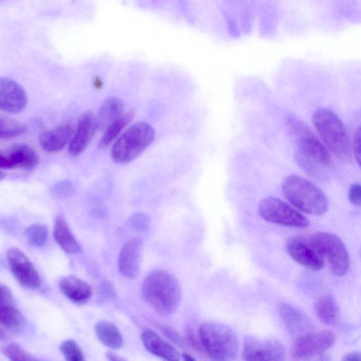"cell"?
Masks as SVG:
<instances>
[{"label":"cell","mask_w":361,"mask_h":361,"mask_svg":"<svg viewBox=\"0 0 361 361\" xmlns=\"http://www.w3.org/2000/svg\"><path fill=\"white\" fill-rule=\"evenodd\" d=\"M314 312L319 321L326 325L335 324L338 319V307L330 295L319 297L314 303Z\"/></svg>","instance_id":"cb8c5ba5"},{"label":"cell","mask_w":361,"mask_h":361,"mask_svg":"<svg viewBox=\"0 0 361 361\" xmlns=\"http://www.w3.org/2000/svg\"><path fill=\"white\" fill-rule=\"evenodd\" d=\"M74 131L73 123L65 121L51 130L43 132L39 136V142L44 150L56 153L71 142Z\"/></svg>","instance_id":"ac0fdd59"},{"label":"cell","mask_w":361,"mask_h":361,"mask_svg":"<svg viewBox=\"0 0 361 361\" xmlns=\"http://www.w3.org/2000/svg\"><path fill=\"white\" fill-rule=\"evenodd\" d=\"M53 235L55 241L64 252L69 254L80 252V247L62 216H58L55 219Z\"/></svg>","instance_id":"7402d4cb"},{"label":"cell","mask_w":361,"mask_h":361,"mask_svg":"<svg viewBox=\"0 0 361 361\" xmlns=\"http://www.w3.org/2000/svg\"><path fill=\"white\" fill-rule=\"evenodd\" d=\"M310 242L327 261L331 271L336 276L345 275L349 268L350 259L341 240L335 234L317 232L308 238Z\"/></svg>","instance_id":"52a82bcc"},{"label":"cell","mask_w":361,"mask_h":361,"mask_svg":"<svg viewBox=\"0 0 361 361\" xmlns=\"http://www.w3.org/2000/svg\"><path fill=\"white\" fill-rule=\"evenodd\" d=\"M0 137L1 139H10L24 134L27 131V127L20 121L1 115L0 117Z\"/></svg>","instance_id":"83f0119b"},{"label":"cell","mask_w":361,"mask_h":361,"mask_svg":"<svg viewBox=\"0 0 361 361\" xmlns=\"http://www.w3.org/2000/svg\"><path fill=\"white\" fill-rule=\"evenodd\" d=\"M25 90L16 81L7 78L0 79V108L9 114H18L27 105Z\"/></svg>","instance_id":"5bb4252c"},{"label":"cell","mask_w":361,"mask_h":361,"mask_svg":"<svg viewBox=\"0 0 361 361\" xmlns=\"http://www.w3.org/2000/svg\"><path fill=\"white\" fill-rule=\"evenodd\" d=\"M24 235L27 242L35 247L43 245L48 238V228L44 225L33 224L27 227Z\"/></svg>","instance_id":"f1b7e54d"},{"label":"cell","mask_w":361,"mask_h":361,"mask_svg":"<svg viewBox=\"0 0 361 361\" xmlns=\"http://www.w3.org/2000/svg\"><path fill=\"white\" fill-rule=\"evenodd\" d=\"M259 216L267 221L295 228H305L309 220L298 210L276 197L263 198L258 205Z\"/></svg>","instance_id":"ba28073f"},{"label":"cell","mask_w":361,"mask_h":361,"mask_svg":"<svg viewBox=\"0 0 361 361\" xmlns=\"http://www.w3.org/2000/svg\"><path fill=\"white\" fill-rule=\"evenodd\" d=\"M133 118V113L128 111L122 114L118 119L111 123L106 129L99 143L101 148L108 146L130 122Z\"/></svg>","instance_id":"4316f807"},{"label":"cell","mask_w":361,"mask_h":361,"mask_svg":"<svg viewBox=\"0 0 361 361\" xmlns=\"http://www.w3.org/2000/svg\"><path fill=\"white\" fill-rule=\"evenodd\" d=\"M106 358L109 360H116V361L125 360L123 357H121L118 356V355H116L114 353H111V352L106 353Z\"/></svg>","instance_id":"f35d334b"},{"label":"cell","mask_w":361,"mask_h":361,"mask_svg":"<svg viewBox=\"0 0 361 361\" xmlns=\"http://www.w3.org/2000/svg\"><path fill=\"white\" fill-rule=\"evenodd\" d=\"M161 331L171 342L180 347H184L185 345V342L183 337L173 328L169 326H163L161 328Z\"/></svg>","instance_id":"1f68e13d"},{"label":"cell","mask_w":361,"mask_h":361,"mask_svg":"<svg viewBox=\"0 0 361 361\" xmlns=\"http://www.w3.org/2000/svg\"><path fill=\"white\" fill-rule=\"evenodd\" d=\"M141 250V241L137 238L130 239L123 244L118 258V268L122 276L128 279L138 276Z\"/></svg>","instance_id":"2e32d148"},{"label":"cell","mask_w":361,"mask_h":361,"mask_svg":"<svg viewBox=\"0 0 361 361\" xmlns=\"http://www.w3.org/2000/svg\"><path fill=\"white\" fill-rule=\"evenodd\" d=\"M348 197L352 204L361 207V184H352L349 188Z\"/></svg>","instance_id":"836d02e7"},{"label":"cell","mask_w":361,"mask_h":361,"mask_svg":"<svg viewBox=\"0 0 361 361\" xmlns=\"http://www.w3.org/2000/svg\"><path fill=\"white\" fill-rule=\"evenodd\" d=\"M141 341L147 351L159 357L170 361L180 360L178 350L151 329L142 333Z\"/></svg>","instance_id":"d6986e66"},{"label":"cell","mask_w":361,"mask_h":361,"mask_svg":"<svg viewBox=\"0 0 361 361\" xmlns=\"http://www.w3.org/2000/svg\"><path fill=\"white\" fill-rule=\"evenodd\" d=\"M336 335L331 331L307 333L295 339L293 348V356L299 360H307L323 354L335 343Z\"/></svg>","instance_id":"30bf717a"},{"label":"cell","mask_w":361,"mask_h":361,"mask_svg":"<svg viewBox=\"0 0 361 361\" xmlns=\"http://www.w3.org/2000/svg\"><path fill=\"white\" fill-rule=\"evenodd\" d=\"M288 255L298 264L313 270H319L324 265V260L311 244L308 238L293 236L286 243Z\"/></svg>","instance_id":"4fadbf2b"},{"label":"cell","mask_w":361,"mask_h":361,"mask_svg":"<svg viewBox=\"0 0 361 361\" xmlns=\"http://www.w3.org/2000/svg\"><path fill=\"white\" fill-rule=\"evenodd\" d=\"M286 123L296 143V149L322 166L330 164L331 156L327 148L307 123L292 115L286 117Z\"/></svg>","instance_id":"8992f818"},{"label":"cell","mask_w":361,"mask_h":361,"mask_svg":"<svg viewBox=\"0 0 361 361\" xmlns=\"http://www.w3.org/2000/svg\"><path fill=\"white\" fill-rule=\"evenodd\" d=\"M295 157L298 164L310 177L319 181L327 179V174L322 167V165L298 149H295Z\"/></svg>","instance_id":"484cf974"},{"label":"cell","mask_w":361,"mask_h":361,"mask_svg":"<svg viewBox=\"0 0 361 361\" xmlns=\"http://www.w3.org/2000/svg\"><path fill=\"white\" fill-rule=\"evenodd\" d=\"M198 334L204 350L212 360L231 361L237 358L238 339L228 326L221 323L205 322L200 325Z\"/></svg>","instance_id":"3957f363"},{"label":"cell","mask_w":361,"mask_h":361,"mask_svg":"<svg viewBox=\"0 0 361 361\" xmlns=\"http://www.w3.org/2000/svg\"><path fill=\"white\" fill-rule=\"evenodd\" d=\"M73 185L69 181H61L55 184L53 188V192L57 195H68L71 192Z\"/></svg>","instance_id":"8d00e7d4"},{"label":"cell","mask_w":361,"mask_h":361,"mask_svg":"<svg viewBox=\"0 0 361 361\" xmlns=\"http://www.w3.org/2000/svg\"><path fill=\"white\" fill-rule=\"evenodd\" d=\"M132 226L135 228L140 230H145L147 228L149 224V219L148 216L143 213L134 214L130 219Z\"/></svg>","instance_id":"d6a6232c"},{"label":"cell","mask_w":361,"mask_h":361,"mask_svg":"<svg viewBox=\"0 0 361 361\" xmlns=\"http://www.w3.org/2000/svg\"><path fill=\"white\" fill-rule=\"evenodd\" d=\"M155 131L148 123L137 122L117 139L111 150L113 160L120 164L136 159L154 141Z\"/></svg>","instance_id":"5b68a950"},{"label":"cell","mask_w":361,"mask_h":361,"mask_svg":"<svg viewBox=\"0 0 361 361\" xmlns=\"http://www.w3.org/2000/svg\"><path fill=\"white\" fill-rule=\"evenodd\" d=\"M123 103L118 97H109L103 102L96 116L98 130H105L111 123L118 119L123 111Z\"/></svg>","instance_id":"603a6c76"},{"label":"cell","mask_w":361,"mask_h":361,"mask_svg":"<svg viewBox=\"0 0 361 361\" xmlns=\"http://www.w3.org/2000/svg\"><path fill=\"white\" fill-rule=\"evenodd\" d=\"M94 330L97 337L105 346L117 349L122 345V335L118 328L112 323L100 321L95 324Z\"/></svg>","instance_id":"d4e9b609"},{"label":"cell","mask_w":361,"mask_h":361,"mask_svg":"<svg viewBox=\"0 0 361 361\" xmlns=\"http://www.w3.org/2000/svg\"><path fill=\"white\" fill-rule=\"evenodd\" d=\"M59 286L62 293L76 304H85L91 298L92 292L90 286L75 276L64 277Z\"/></svg>","instance_id":"ffe728a7"},{"label":"cell","mask_w":361,"mask_h":361,"mask_svg":"<svg viewBox=\"0 0 361 361\" xmlns=\"http://www.w3.org/2000/svg\"><path fill=\"white\" fill-rule=\"evenodd\" d=\"M60 350L66 360L70 361H83V354L76 342L71 339L64 341L60 345Z\"/></svg>","instance_id":"f546056e"},{"label":"cell","mask_w":361,"mask_h":361,"mask_svg":"<svg viewBox=\"0 0 361 361\" xmlns=\"http://www.w3.org/2000/svg\"><path fill=\"white\" fill-rule=\"evenodd\" d=\"M98 130L97 118L92 112L86 111L79 118L76 130L69 145L72 156L81 154L88 146Z\"/></svg>","instance_id":"9a60e30c"},{"label":"cell","mask_w":361,"mask_h":361,"mask_svg":"<svg viewBox=\"0 0 361 361\" xmlns=\"http://www.w3.org/2000/svg\"><path fill=\"white\" fill-rule=\"evenodd\" d=\"M313 124L324 143L343 160L351 157V145L347 130L340 118L331 109H320L312 116Z\"/></svg>","instance_id":"277c9868"},{"label":"cell","mask_w":361,"mask_h":361,"mask_svg":"<svg viewBox=\"0 0 361 361\" xmlns=\"http://www.w3.org/2000/svg\"><path fill=\"white\" fill-rule=\"evenodd\" d=\"M285 349L275 338H262L247 336L244 338L242 357L247 361H281L284 359Z\"/></svg>","instance_id":"9c48e42d"},{"label":"cell","mask_w":361,"mask_h":361,"mask_svg":"<svg viewBox=\"0 0 361 361\" xmlns=\"http://www.w3.org/2000/svg\"><path fill=\"white\" fill-rule=\"evenodd\" d=\"M353 147L355 157L361 168V126L357 129L354 134Z\"/></svg>","instance_id":"d590c367"},{"label":"cell","mask_w":361,"mask_h":361,"mask_svg":"<svg viewBox=\"0 0 361 361\" xmlns=\"http://www.w3.org/2000/svg\"><path fill=\"white\" fill-rule=\"evenodd\" d=\"M282 193L299 210L320 216L328 209L324 193L314 183L298 175H290L282 183Z\"/></svg>","instance_id":"7a4b0ae2"},{"label":"cell","mask_w":361,"mask_h":361,"mask_svg":"<svg viewBox=\"0 0 361 361\" xmlns=\"http://www.w3.org/2000/svg\"><path fill=\"white\" fill-rule=\"evenodd\" d=\"M345 361H361V353L358 352H352L346 354L343 358Z\"/></svg>","instance_id":"74e56055"},{"label":"cell","mask_w":361,"mask_h":361,"mask_svg":"<svg viewBox=\"0 0 361 361\" xmlns=\"http://www.w3.org/2000/svg\"><path fill=\"white\" fill-rule=\"evenodd\" d=\"M39 157L35 150L25 143L14 144L0 152V167L2 169L35 168Z\"/></svg>","instance_id":"7c38bea8"},{"label":"cell","mask_w":361,"mask_h":361,"mask_svg":"<svg viewBox=\"0 0 361 361\" xmlns=\"http://www.w3.org/2000/svg\"><path fill=\"white\" fill-rule=\"evenodd\" d=\"M185 341L191 348L196 350H204L199 334L198 336L192 329H187L185 331Z\"/></svg>","instance_id":"e575fe53"},{"label":"cell","mask_w":361,"mask_h":361,"mask_svg":"<svg viewBox=\"0 0 361 361\" xmlns=\"http://www.w3.org/2000/svg\"><path fill=\"white\" fill-rule=\"evenodd\" d=\"M4 352L10 360H38L37 358L26 353L20 345L15 343H10L6 345Z\"/></svg>","instance_id":"4dcf8cb0"},{"label":"cell","mask_w":361,"mask_h":361,"mask_svg":"<svg viewBox=\"0 0 361 361\" xmlns=\"http://www.w3.org/2000/svg\"><path fill=\"white\" fill-rule=\"evenodd\" d=\"M145 302L157 313L169 316L178 308L182 300V289L177 278L164 270L150 272L142 286Z\"/></svg>","instance_id":"6da1fadb"},{"label":"cell","mask_w":361,"mask_h":361,"mask_svg":"<svg viewBox=\"0 0 361 361\" xmlns=\"http://www.w3.org/2000/svg\"><path fill=\"white\" fill-rule=\"evenodd\" d=\"M6 257L11 273L22 286L30 289H36L40 286L37 269L20 250L9 248Z\"/></svg>","instance_id":"8fae6325"},{"label":"cell","mask_w":361,"mask_h":361,"mask_svg":"<svg viewBox=\"0 0 361 361\" xmlns=\"http://www.w3.org/2000/svg\"><path fill=\"white\" fill-rule=\"evenodd\" d=\"M360 253H361V252H360Z\"/></svg>","instance_id":"60d3db41"},{"label":"cell","mask_w":361,"mask_h":361,"mask_svg":"<svg viewBox=\"0 0 361 361\" xmlns=\"http://www.w3.org/2000/svg\"><path fill=\"white\" fill-rule=\"evenodd\" d=\"M182 357L185 360H187V361H193L195 360V358H193L192 357H191L190 355L186 354V353H183L182 354Z\"/></svg>","instance_id":"ab89813d"},{"label":"cell","mask_w":361,"mask_h":361,"mask_svg":"<svg viewBox=\"0 0 361 361\" xmlns=\"http://www.w3.org/2000/svg\"><path fill=\"white\" fill-rule=\"evenodd\" d=\"M0 321L4 327L14 331L20 330L24 324V318L15 304L11 290L3 284L0 287Z\"/></svg>","instance_id":"e0dca14e"},{"label":"cell","mask_w":361,"mask_h":361,"mask_svg":"<svg viewBox=\"0 0 361 361\" xmlns=\"http://www.w3.org/2000/svg\"><path fill=\"white\" fill-rule=\"evenodd\" d=\"M279 314L285 326L293 335L298 337L307 334L310 329V321L295 307L283 303L279 307Z\"/></svg>","instance_id":"44dd1931"}]
</instances>
